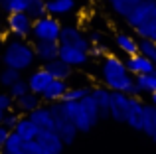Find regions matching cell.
Wrapping results in <instances>:
<instances>
[{"label": "cell", "instance_id": "24", "mask_svg": "<svg viewBox=\"0 0 156 154\" xmlns=\"http://www.w3.org/2000/svg\"><path fill=\"white\" fill-rule=\"evenodd\" d=\"M134 83H136V89L140 95L142 93H148V95L156 93V69L150 71V73H144V75H136Z\"/></svg>", "mask_w": 156, "mask_h": 154}, {"label": "cell", "instance_id": "11", "mask_svg": "<svg viewBox=\"0 0 156 154\" xmlns=\"http://www.w3.org/2000/svg\"><path fill=\"white\" fill-rule=\"evenodd\" d=\"M59 59L71 67H81L89 61V54L73 46H59Z\"/></svg>", "mask_w": 156, "mask_h": 154}, {"label": "cell", "instance_id": "6", "mask_svg": "<svg viewBox=\"0 0 156 154\" xmlns=\"http://www.w3.org/2000/svg\"><path fill=\"white\" fill-rule=\"evenodd\" d=\"M59 32H61V22L57 18H53V16L46 14L42 18L34 20L30 36H34L36 42H57Z\"/></svg>", "mask_w": 156, "mask_h": 154}, {"label": "cell", "instance_id": "25", "mask_svg": "<svg viewBox=\"0 0 156 154\" xmlns=\"http://www.w3.org/2000/svg\"><path fill=\"white\" fill-rule=\"evenodd\" d=\"M156 131V107L150 103H144V119H142V131L146 136H150L152 138Z\"/></svg>", "mask_w": 156, "mask_h": 154}, {"label": "cell", "instance_id": "1", "mask_svg": "<svg viewBox=\"0 0 156 154\" xmlns=\"http://www.w3.org/2000/svg\"><path fill=\"white\" fill-rule=\"evenodd\" d=\"M101 81L109 91H119L126 93L130 97H138L136 83H134V75L129 73L125 65V59H121L119 55L107 54L101 61Z\"/></svg>", "mask_w": 156, "mask_h": 154}, {"label": "cell", "instance_id": "7", "mask_svg": "<svg viewBox=\"0 0 156 154\" xmlns=\"http://www.w3.org/2000/svg\"><path fill=\"white\" fill-rule=\"evenodd\" d=\"M6 26L14 38L24 40L32 34V26H34V20L26 14V12H16V14H8L6 18Z\"/></svg>", "mask_w": 156, "mask_h": 154}, {"label": "cell", "instance_id": "40", "mask_svg": "<svg viewBox=\"0 0 156 154\" xmlns=\"http://www.w3.org/2000/svg\"><path fill=\"white\" fill-rule=\"evenodd\" d=\"M4 115H6V113H4V111H0V124H2V119H4Z\"/></svg>", "mask_w": 156, "mask_h": 154}, {"label": "cell", "instance_id": "33", "mask_svg": "<svg viewBox=\"0 0 156 154\" xmlns=\"http://www.w3.org/2000/svg\"><path fill=\"white\" fill-rule=\"evenodd\" d=\"M26 93H30V89H28V83H26V81H22V79L16 81V83L12 85L10 89H8V95H10L14 101H16V99H20V97H24Z\"/></svg>", "mask_w": 156, "mask_h": 154}, {"label": "cell", "instance_id": "35", "mask_svg": "<svg viewBox=\"0 0 156 154\" xmlns=\"http://www.w3.org/2000/svg\"><path fill=\"white\" fill-rule=\"evenodd\" d=\"M89 58H105L109 51H107V46L105 44H91V47H89Z\"/></svg>", "mask_w": 156, "mask_h": 154}, {"label": "cell", "instance_id": "8", "mask_svg": "<svg viewBox=\"0 0 156 154\" xmlns=\"http://www.w3.org/2000/svg\"><path fill=\"white\" fill-rule=\"evenodd\" d=\"M59 46H73V47H79L83 51H89L91 44H89L87 36L79 30L77 26H61L59 32V40H57Z\"/></svg>", "mask_w": 156, "mask_h": 154}, {"label": "cell", "instance_id": "3", "mask_svg": "<svg viewBox=\"0 0 156 154\" xmlns=\"http://www.w3.org/2000/svg\"><path fill=\"white\" fill-rule=\"evenodd\" d=\"M36 55H34V46H30L24 40H10V42L4 46L2 51V63L4 67H12L16 71H24L30 69L32 63H34Z\"/></svg>", "mask_w": 156, "mask_h": 154}, {"label": "cell", "instance_id": "10", "mask_svg": "<svg viewBox=\"0 0 156 154\" xmlns=\"http://www.w3.org/2000/svg\"><path fill=\"white\" fill-rule=\"evenodd\" d=\"M154 8H156V0H142V2H138L136 8L125 18V22L129 24L133 30H136L140 24H144L148 18L154 16Z\"/></svg>", "mask_w": 156, "mask_h": 154}, {"label": "cell", "instance_id": "17", "mask_svg": "<svg viewBox=\"0 0 156 154\" xmlns=\"http://www.w3.org/2000/svg\"><path fill=\"white\" fill-rule=\"evenodd\" d=\"M67 81H61V79H53L50 85L46 87V91L42 93V101H46V103H59L61 99H63V95H65V91H67Z\"/></svg>", "mask_w": 156, "mask_h": 154}, {"label": "cell", "instance_id": "4", "mask_svg": "<svg viewBox=\"0 0 156 154\" xmlns=\"http://www.w3.org/2000/svg\"><path fill=\"white\" fill-rule=\"evenodd\" d=\"M65 144L55 131H40L34 140L24 142L26 154H61Z\"/></svg>", "mask_w": 156, "mask_h": 154}, {"label": "cell", "instance_id": "28", "mask_svg": "<svg viewBox=\"0 0 156 154\" xmlns=\"http://www.w3.org/2000/svg\"><path fill=\"white\" fill-rule=\"evenodd\" d=\"M87 95H91V89L85 87V85H75V87H67L63 99L61 101H81L85 99Z\"/></svg>", "mask_w": 156, "mask_h": 154}, {"label": "cell", "instance_id": "26", "mask_svg": "<svg viewBox=\"0 0 156 154\" xmlns=\"http://www.w3.org/2000/svg\"><path fill=\"white\" fill-rule=\"evenodd\" d=\"M138 2H142V0H109V6H111V10H113L117 16L126 18V16L136 8Z\"/></svg>", "mask_w": 156, "mask_h": 154}, {"label": "cell", "instance_id": "38", "mask_svg": "<svg viewBox=\"0 0 156 154\" xmlns=\"http://www.w3.org/2000/svg\"><path fill=\"white\" fill-rule=\"evenodd\" d=\"M10 132H12V131H8L4 124H0V148H2V146H4V142L8 140V135H10Z\"/></svg>", "mask_w": 156, "mask_h": 154}, {"label": "cell", "instance_id": "15", "mask_svg": "<svg viewBox=\"0 0 156 154\" xmlns=\"http://www.w3.org/2000/svg\"><path fill=\"white\" fill-rule=\"evenodd\" d=\"M34 55L36 59L48 63L51 59L59 58V44L57 42H36L34 44Z\"/></svg>", "mask_w": 156, "mask_h": 154}, {"label": "cell", "instance_id": "9", "mask_svg": "<svg viewBox=\"0 0 156 154\" xmlns=\"http://www.w3.org/2000/svg\"><path fill=\"white\" fill-rule=\"evenodd\" d=\"M129 101L130 95L119 91H111V103H109V119L117 121V123H125L126 113H129Z\"/></svg>", "mask_w": 156, "mask_h": 154}, {"label": "cell", "instance_id": "13", "mask_svg": "<svg viewBox=\"0 0 156 154\" xmlns=\"http://www.w3.org/2000/svg\"><path fill=\"white\" fill-rule=\"evenodd\" d=\"M142 119H144V103L138 97H130L129 101V113H126V121L130 128L134 131H142Z\"/></svg>", "mask_w": 156, "mask_h": 154}, {"label": "cell", "instance_id": "14", "mask_svg": "<svg viewBox=\"0 0 156 154\" xmlns=\"http://www.w3.org/2000/svg\"><path fill=\"white\" fill-rule=\"evenodd\" d=\"M53 81V77L48 73L46 69H36L34 73H32L30 77H28V89H30V93H36V95H42L44 91H46V87L50 85Z\"/></svg>", "mask_w": 156, "mask_h": 154}, {"label": "cell", "instance_id": "19", "mask_svg": "<svg viewBox=\"0 0 156 154\" xmlns=\"http://www.w3.org/2000/svg\"><path fill=\"white\" fill-rule=\"evenodd\" d=\"M75 6H77L75 0H46V12L53 18L71 14L75 10Z\"/></svg>", "mask_w": 156, "mask_h": 154}, {"label": "cell", "instance_id": "34", "mask_svg": "<svg viewBox=\"0 0 156 154\" xmlns=\"http://www.w3.org/2000/svg\"><path fill=\"white\" fill-rule=\"evenodd\" d=\"M18 121H20V115H18V113L6 111V115H4V119H2V124L8 128V131H14V127L18 124Z\"/></svg>", "mask_w": 156, "mask_h": 154}, {"label": "cell", "instance_id": "20", "mask_svg": "<svg viewBox=\"0 0 156 154\" xmlns=\"http://www.w3.org/2000/svg\"><path fill=\"white\" fill-rule=\"evenodd\" d=\"M91 97L97 103V109H99L101 119H109V103H111V91L105 87H95L91 89Z\"/></svg>", "mask_w": 156, "mask_h": 154}, {"label": "cell", "instance_id": "5", "mask_svg": "<svg viewBox=\"0 0 156 154\" xmlns=\"http://www.w3.org/2000/svg\"><path fill=\"white\" fill-rule=\"evenodd\" d=\"M50 111H51V117H53V131L57 132V136L61 138L63 144H73L79 135V131L75 128V124L71 123V119L67 117L63 109V103H51L50 105Z\"/></svg>", "mask_w": 156, "mask_h": 154}, {"label": "cell", "instance_id": "36", "mask_svg": "<svg viewBox=\"0 0 156 154\" xmlns=\"http://www.w3.org/2000/svg\"><path fill=\"white\" fill-rule=\"evenodd\" d=\"M12 105H14V99H12L8 93H0V111H10Z\"/></svg>", "mask_w": 156, "mask_h": 154}, {"label": "cell", "instance_id": "16", "mask_svg": "<svg viewBox=\"0 0 156 154\" xmlns=\"http://www.w3.org/2000/svg\"><path fill=\"white\" fill-rule=\"evenodd\" d=\"M28 119L40 128V131H53V117H51V111H50V105L48 107H42L40 105L38 109L28 115Z\"/></svg>", "mask_w": 156, "mask_h": 154}, {"label": "cell", "instance_id": "31", "mask_svg": "<svg viewBox=\"0 0 156 154\" xmlns=\"http://www.w3.org/2000/svg\"><path fill=\"white\" fill-rule=\"evenodd\" d=\"M20 73H22V71H16V69H12V67H4V69L0 71V85L10 89L16 81H20Z\"/></svg>", "mask_w": 156, "mask_h": 154}, {"label": "cell", "instance_id": "30", "mask_svg": "<svg viewBox=\"0 0 156 154\" xmlns=\"http://www.w3.org/2000/svg\"><path fill=\"white\" fill-rule=\"evenodd\" d=\"M138 54L146 55V58L152 61V65L156 67V42H150V40H138Z\"/></svg>", "mask_w": 156, "mask_h": 154}, {"label": "cell", "instance_id": "42", "mask_svg": "<svg viewBox=\"0 0 156 154\" xmlns=\"http://www.w3.org/2000/svg\"><path fill=\"white\" fill-rule=\"evenodd\" d=\"M2 4H4V0H0V8H2Z\"/></svg>", "mask_w": 156, "mask_h": 154}, {"label": "cell", "instance_id": "37", "mask_svg": "<svg viewBox=\"0 0 156 154\" xmlns=\"http://www.w3.org/2000/svg\"><path fill=\"white\" fill-rule=\"evenodd\" d=\"M87 40H89V44H103L105 34H103V32H99V30H93V32H89Z\"/></svg>", "mask_w": 156, "mask_h": 154}, {"label": "cell", "instance_id": "43", "mask_svg": "<svg viewBox=\"0 0 156 154\" xmlns=\"http://www.w3.org/2000/svg\"><path fill=\"white\" fill-rule=\"evenodd\" d=\"M0 154H2V148H0Z\"/></svg>", "mask_w": 156, "mask_h": 154}, {"label": "cell", "instance_id": "21", "mask_svg": "<svg viewBox=\"0 0 156 154\" xmlns=\"http://www.w3.org/2000/svg\"><path fill=\"white\" fill-rule=\"evenodd\" d=\"M115 44H117V47L126 55V58L138 54V40L134 38V36L126 34V32H119V34L115 36Z\"/></svg>", "mask_w": 156, "mask_h": 154}, {"label": "cell", "instance_id": "29", "mask_svg": "<svg viewBox=\"0 0 156 154\" xmlns=\"http://www.w3.org/2000/svg\"><path fill=\"white\" fill-rule=\"evenodd\" d=\"M26 14L30 16L32 20H38L42 16H46V0H28V10Z\"/></svg>", "mask_w": 156, "mask_h": 154}, {"label": "cell", "instance_id": "32", "mask_svg": "<svg viewBox=\"0 0 156 154\" xmlns=\"http://www.w3.org/2000/svg\"><path fill=\"white\" fill-rule=\"evenodd\" d=\"M2 10L8 14H16V12H26L28 10V0H4Z\"/></svg>", "mask_w": 156, "mask_h": 154}, {"label": "cell", "instance_id": "12", "mask_svg": "<svg viewBox=\"0 0 156 154\" xmlns=\"http://www.w3.org/2000/svg\"><path fill=\"white\" fill-rule=\"evenodd\" d=\"M125 65L126 69H129L130 75H144V73H150V71H154L156 67L152 65V61H150L146 55L142 54H134V55H129V58L125 59Z\"/></svg>", "mask_w": 156, "mask_h": 154}, {"label": "cell", "instance_id": "2", "mask_svg": "<svg viewBox=\"0 0 156 154\" xmlns=\"http://www.w3.org/2000/svg\"><path fill=\"white\" fill-rule=\"evenodd\" d=\"M61 103H63L67 117L71 119V123L75 124V128L79 132H89L101 121L97 103L93 101L91 95H87L81 101H61Z\"/></svg>", "mask_w": 156, "mask_h": 154}, {"label": "cell", "instance_id": "41", "mask_svg": "<svg viewBox=\"0 0 156 154\" xmlns=\"http://www.w3.org/2000/svg\"><path fill=\"white\" fill-rule=\"evenodd\" d=\"M152 140H154V142H156V131H154V135H152Z\"/></svg>", "mask_w": 156, "mask_h": 154}, {"label": "cell", "instance_id": "22", "mask_svg": "<svg viewBox=\"0 0 156 154\" xmlns=\"http://www.w3.org/2000/svg\"><path fill=\"white\" fill-rule=\"evenodd\" d=\"M12 132H16V135L20 136V138L24 140V142H28V140H34L36 136H38V132H40V128L36 127L34 123H32L28 117H20V121H18V124L14 127V131Z\"/></svg>", "mask_w": 156, "mask_h": 154}, {"label": "cell", "instance_id": "23", "mask_svg": "<svg viewBox=\"0 0 156 154\" xmlns=\"http://www.w3.org/2000/svg\"><path fill=\"white\" fill-rule=\"evenodd\" d=\"M16 109H18L20 113H24V115H30L34 109H38L40 105H42V97L36 95V93H26L24 97H20V99H16Z\"/></svg>", "mask_w": 156, "mask_h": 154}, {"label": "cell", "instance_id": "27", "mask_svg": "<svg viewBox=\"0 0 156 154\" xmlns=\"http://www.w3.org/2000/svg\"><path fill=\"white\" fill-rule=\"evenodd\" d=\"M134 32H136L138 40H150V42H156V14L152 16V18H148L144 24H140Z\"/></svg>", "mask_w": 156, "mask_h": 154}, {"label": "cell", "instance_id": "18", "mask_svg": "<svg viewBox=\"0 0 156 154\" xmlns=\"http://www.w3.org/2000/svg\"><path fill=\"white\" fill-rule=\"evenodd\" d=\"M44 69H46L53 79H61V81H67L69 77L73 75V67L67 65L65 61H61L59 58L51 59V61H48V63H44Z\"/></svg>", "mask_w": 156, "mask_h": 154}, {"label": "cell", "instance_id": "44", "mask_svg": "<svg viewBox=\"0 0 156 154\" xmlns=\"http://www.w3.org/2000/svg\"><path fill=\"white\" fill-rule=\"evenodd\" d=\"M154 14H156V8H154Z\"/></svg>", "mask_w": 156, "mask_h": 154}, {"label": "cell", "instance_id": "39", "mask_svg": "<svg viewBox=\"0 0 156 154\" xmlns=\"http://www.w3.org/2000/svg\"><path fill=\"white\" fill-rule=\"evenodd\" d=\"M150 105H154V107H156V93L150 95Z\"/></svg>", "mask_w": 156, "mask_h": 154}]
</instances>
